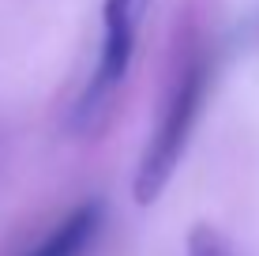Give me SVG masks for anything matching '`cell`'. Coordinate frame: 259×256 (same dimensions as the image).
<instances>
[{
	"label": "cell",
	"instance_id": "obj_2",
	"mask_svg": "<svg viewBox=\"0 0 259 256\" xmlns=\"http://www.w3.org/2000/svg\"><path fill=\"white\" fill-rule=\"evenodd\" d=\"M147 8H150V0H105L102 49H98V64H94V72L75 102V117H71L75 128H94V121L109 109L113 94L124 87L132 57H136L143 19H147Z\"/></svg>",
	"mask_w": 259,
	"mask_h": 256
},
{
	"label": "cell",
	"instance_id": "obj_4",
	"mask_svg": "<svg viewBox=\"0 0 259 256\" xmlns=\"http://www.w3.org/2000/svg\"><path fill=\"white\" fill-rule=\"evenodd\" d=\"M188 256H240L237 245L229 241L218 226L210 223H195L188 234Z\"/></svg>",
	"mask_w": 259,
	"mask_h": 256
},
{
	"label": "cell",
	"instance_id": "obj_1",
	"mask_svg": "<svg viewBox=\"0 0 259 256\" xmlns=\"http://www.w3.org/2000/svg\"><path fill=\"white\" fill-rule=\"evenodd\" d=\"M207 91H210V72L203 60H192L188 68L181 72L173 94L165 102V113L158 121L150 143L143 147V158H139V170H136V181H132V196H136L139 207H150L162 200V192L169 189L177 166L184 158V147H188L192 132H195V121L203 113V102H207Z\"/></svg>",
	"mask_w": 259,
	"mask_h": 256
},
{
	"label": "cell",
	"instance_id": "obj_3",
	"mask_svg": "<svg viewBox=\"0 0 259 256\" xmlns=\"http://www.w3.org/2000/svg\"><path fill=\"white\" fill-rule=\"evenodd\" d=\"M102 226H105V200L91 196V200L71 207L68 215L60 218L34 249H26L23 256H91V249L98 245V237H102Z\"/></svg>",
	"mask_w": 259,
	"mask_h": 256
}]
</instances>
